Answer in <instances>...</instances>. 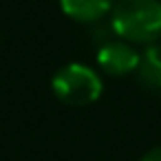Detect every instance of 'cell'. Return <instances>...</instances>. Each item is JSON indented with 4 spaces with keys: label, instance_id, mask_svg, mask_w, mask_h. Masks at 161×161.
<instances>
[{
    "label": "cell",
    "instance_id": "cell-3",
    "mask_svg": "<svg viewBox=\"0 0 161 161\" xmlns=\"http://www.w3.org/2000/svg\"><path fill=\"white\" fill-rule=\"evenodd\" d=\"M141 55L126 42H106L97 49V64L108 75H128L139 69Z\"/></svg>",
    "mask_w": 161,
    "mask_h": 161
},
{
    "label": "cell",
    "instance_id": "cell-4",
    "mask_svg": "<svg viewBox=\"0 0 161 161\" xmlns=\"http://www.w3.org/2000/svg\"><path fill=\"white\" fill-rule=\"evenodd\" d=\"M62 11L77 22H97L113 11V0H60Z\"/></svg>",
    "mask_w": 161,
    "mask_h": 161
},
{
    "label": "cell",
    "instance_id": "cell-2",
    "mask_svg": "<svg viewBox=\"0 0 161 161\" xmlns=\"http://www.w3.org/2000/svg\"><path fill=\"white\" fill-rule=\"evenodd\" d=\"M51 88L55 97L69 106H88L97 102L104 91L99 75L86 64L77 62L58 69V73L51 80Z\"/></svg>",
    "mask_w": 161,
    "mask_h": 161
},
{
    "label": "cell",
    "instance_id": "cell-6",
    "mask_svg": "<svg viewBox=\"0 0 161 161\" xmlns=\"http://www.w3.org/2000/svg\"><path fill=\"white\" fill-rule=\"evenodd\" d=\"M139 161H161V148H152V150L146 152Z\"/></svg>",
    "mask_w": 161,
    "mask_h": 161
},
{
    "label": "cell",
    "instance_id": "cell-5",
    "mask_svg": "<svg viewBox=\"0 0 161 161\" xmlns=\"http://www.w3.org/2000/svg\"><path fill=\"white\" fill-rule=\"evenodd\" d=\"M139 80L150 91H161V47H148L139 60Z\"/></svg>",
    "mask_w": 161,
    "mask_h": 161
},
{
    "label": "cell",
    "instance_id": "cell-1",
    "mask_svg": "<svg viewBox=\"0 0 161 161\" xmlns=\"http://www.w3.org/2000/svg\"><path fill=\"white\" fill-rule=\"evenodd\" d=\"M110 29L115 36L128 42H157L161 38V3L159 0H119L110 11Z\"/></svg>",
    "mask_w": 161,
    "mask_h": 161
}]
</instances>
